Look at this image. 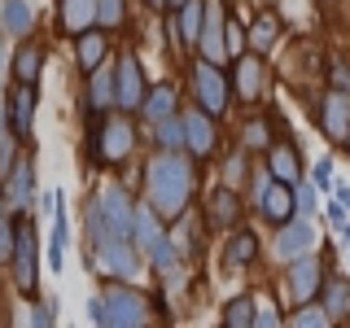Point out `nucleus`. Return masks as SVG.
I'll return each instance as SVG.
<instances>
[{"label":"nucleus","mask_w":350,"mask_h":328,"mask_svg":"<svg viewBox=\"0 0 350 328\" xmlns=\"http://www.w3.org/2000/svg\"><path fill=\"white\" fill-rule=\"evenodd\" d=\"M289 289H293V298H298V302L311 298V293L320 289V262H315V258H298V262H293Z\"/></svg>","instance_id":"5"},{"label":"nucleus","mask_w":350,"mask_h":328,"mask_svg":"<svg viewBox=\"0 0 350 328\" xmlns=\"http://www.w3.org/2000/svg\"><path fill=\"white\" fill-rule=\"evenodd\" d=\"M101 18L105 22H118V0H101Z\"/></svg>","instance_id":"36"},{"label":"nucleus","mask_w":350,"mask_h":328,"mask_svg":"<svg viewBox=\"0 0 350 328\" xmlns=\"http://www.w3.org/2000/svg\"><path fill=\"white\" fill-rule=\"evenodd\" d=\"M162 145H167V149H180L184 145V123H162Z\"/></svg>","instance_id":"28"},{"label":"nucleus","mask_w":350,"mask_h":328,"mask_svg":"<svg viewBox=\"0 0 350 328\" xmlns=\"http://www.w3.org/2000/svg\"><path fill=\"white\" fill-rule=\"evenodd\" d=\"M127 136L131 131L118 123V127H109V158H123V149H127Z\"/></svg>","instance_id":"27"},{"label":"nucleus","mask_w":350,"mask_h":328,"mask_svg":"<svg viewBox=\"0 0 350 328\" xmlns=\"http://www.w3.org/2000/svg\"><path fill=\"white\" fill-rule=\"evenodd\" d=\"M92 96H96V105L114 101V92H109V74H96V79H92Z\"/></svg>","instance_id":"29"},{"label":"nucleus","mask_w":350,"mask_h":328,"mask_svg":"<svg viewBox=\"0 0 350 328\" xmlns=\"http://www.w3.org/2000/svg\"><path fill=\"white\" fill-rule=\"evenodd\" d=\"M0 136H5V114H0Z\"/></svg>","instance_id":"38"},{"label":"nucleus","mask_w":350,"mask_h":328,"mask_svg":"<svg viewBox=\"0 0 350 328\" xmlns=\"http://www.w3.org/2000/svg\"><path fill=\"white\" fill-rule=\"evenodd\" d=\"M18 74H22L27 83L40 74V53H36V49H22V53H18Z\"/></svg>","instance_id":"20"},{"label":"nucleus","mask_w":350,"mask_h":328,"mask_svg":"<svg viewBox=\"0 0 350 328\" xmlns=\"http://www.w3.org/2000/svg\"><path fill=\"white\" fill-rule=\"evenodd\" d=\"M324 320H328L324 311H302V315H298V320H293V324H324Z\"/></svg>","instance_id":"34"},{"label":"nucleus","mask_w":350,"mask_h":328,"mask_svg":"<svg viewBox=\"0 0 350 328\" xmlns=\"http://www.w3.org/2000/svg\"><path fill=\"white\" fill-rule=\"evenodd\" d=\"M241 92L245 96L258 92V62H241Z\"/></svg>","instance_id":"21"},{"label":"nucleus","mask_w":350,"mask_h":328,"mask_svg":"<svg viewBox=\"0 0 350 328\" xmlns=\"http://www.w3.org/2000/svg\"><path fill=\"white\" fill-rule=\"evenodd\" d=\"M184 131H189V149L193 153H206V149H211V123H206L202 114H189V118H184Z\"/></svg>","instance_id":"11"},{"label":"nucleus","mask_w":350,"mask_h":328,"mask_svg":"<svg viewBox=\"0 0 350 328\" xmlns=\"http://www.w3.org/2000/svg\"><path fill=\"white\" fill-rule=\"evenodd\" d=\"M145 114H149V118H167V114H171V87H158V92L149 96Z\"/></svg>","instance_id":"19"},{"label":"nucleus","mask_w":350,"mask_h":328,"mask_svg":"<svg viewBox=\"0 0 350 328\" xmlns=\"http://www.w3.org/2000/svg\"><path fill=\"white\" fill-rule=\"evenodd\" d=\"M92 311H96V320H105V324H140V298H131V293H105V306L101 302H92Z\"/></svg>","instance_id":"2"},{"label":"nucleus","mask_w":350,"mask_h":328,"mask_svg":"<svg viewBox=\"0 0 350 328\" xmlns=\"http://www.w3.org/2000/svg\"><path fill=\"white\" fill-rule=\"evenodd\" d=\"M88 18H92V0H66V22L70 27H88Z\"/></svg>","instance_id":"18"},{"label":"nucleus","mask_w":350,"mask_h":328,"mask_svg":"<svg viewBox=\"0 0 350 328\" xmlns=\"http://www.w3.org/2000/svg\"><path fill=\"white\" fill-rule=\"evenodd\" d=\"M298 210H315V193L311 189H298Z\"/></svg>","instance_id":"35"},{"label":"nucleus","mask_w":350,"mask_h":328,"mask_svg":"<svg viewBox=\"0 0 350 328\" xmlns=\"http://www.w3.org/2000/svg\"><path fill=\"white\" fill-rule=\"evenodd\" d=\"M197 27H202V5H189V9H184V40H197V36H202Z\"/></svg>","instance_id":"25"},{"label":"nucleus","mask_w":350,"mask_h":328,"mask_svg":"<svg viewBox=\"0 0 350 328\" xmlns=\"http://www.w3.org/2000/svg\"><path fill=\"white\" fill-rule=\"evenodd\" d=\"M346 249H350V228H346Z\"/></svg>","instance_id":"39"},{"label":"nucleus","mask_w":350,"mask_h":328,"mask_svg":"<svg viewBox=\"0 0 350 328\" xmlns=\"http://www.w3.org/2000/svg\"><path fill=\"white\" fill-rule=\"evenodd\" d=\"M27 189H31V167L22 162L18 175H14V197H18V202H27Z\"/></svg>","instance_id":"30"},{"label":"nucleus","mask_w":350,"mask_h":328,"mask_svg":"<svg viewBox=\"0 0 350 328\" xmlns=\"http://www.w3.org/2000/svg\"><path fill=\"white\" fill-rule=\"evenodd\" d=\"M136 236H140V245H145L149 254L158 258L162 267H167V262H171V245L162 241V232H158V219H153L149 206H140V210H136Z\"/></svg>","instance_id":"3"},{"label":"nucleus","mask_w":350,"mask_h":328,"mask_svg":"<svg viewBox=\"0 0 350 328\" xmlns=\"http://www.w3.org/2000/svg\"><path fill=\"white\" fill-rule=\"evenodd\" d=\"M5 18H9V31H14V36H22V31L31 27L27 5H22V0H9V5H5Z\"/></svg>","instance_id":"17"},{"label":"nucleus","mask_w":350,"mask_h":328,"mask_svg":"<svg viewBox=\"0 0 350 328\" xmlns=\"http://www.w3.org/2000/svg\"><path fill=\"white\" fill-rule=\"evenodd\" d=\"M202 44H206V57L219 62V53H224V40H219V14H215V9H211V22H206V36H202Z\"/></svg>","instance_id":"14"},{"label":"nucleus","mask_w":350,"mask_h":328,"mask_svg":"<svg viewBox=\"0 0 350 328\" xmlns=\"http://www.w3.org/2000/svg\"><path fill=\"white\" fill-rule=\"evenodd\" d=\"M101 210L109 215V232H114V241H123V236H127V202H123V193L109 189V193L101 197Z\"/></svg>","instance_id":"8"},{"label":"nucleus","mask_w":350,"mask_h":328,"mask_svg":"<svg viewBox=\"0 0 350 328\" xmlns=\"http://www.w3.org/2000/svg\"><path fill=\"white\" fill-rule=\"evenodd\" d=\"M328 180H333V162H320V167H315V184H320V189H328Z\"/></svg>","instance_id":"33"},{"label":"nucleus","mask_w":350,"mask_h":328,"mask_svg":"<svg viewBox=\"0 0 350 328\" xmlns=\"http://www.w3.org/2000/svg\"><path fill=\"white\" fill-rule=\"evenodd\" d=\"M262 215L276 219V223H284V219L293 215V193H289V180L284 184H267L262 189Z\"/></svg>","instance_id":"7"},{"label":"nucleus","mask_w":350,"mask_h":328,"mask_svg":"<svg viewBox=\"0 0 350 328\" xmlns=\"http://www.w3.org/2000/svg\"><path fill=\"white\" fill-rule=\"evenodd\" d=\"M324 123H328V136H337V140L346 136V127H350V96H328Z\"/></svg>","instance_id":"10"},{"label":"nucleus","mask_w":350,"mask_h":328,"mask_svg":"<svg viewBox=\"0 0 350 328\" xmlns=\"http://www.w3.org/2000/svg\"><path fill=\"white\" fill-rule=\"evenodd\" d=\"M197 92H202V105L211 109V114H219L224 101H228V87H224V79H219V70H215L211 62L197 70Z\"/></svg>","instance_id":"4"},{"label":"nucleus","mask_w":350,"mask_h":328,"mask_svg":"<svg viewBox=\"0 0 350 328\" xmlns=\"http://www.w3.org/2000/svg\"><path fill=\"white\" fill-rule=\"evenodd\" d=\"M31 105H36V101H31V92H18L14 96V131H18V136H27V131H31Z\"/></svg>","instance_id":"13"},{"label":"nucleus","mask_w":350,"mask_h":328,"mask_svg":"<svg viewBox=\"0 0 350 328\" xmlns=\"http://www.w3.org/2000/svg\"><path fill=\"white\" fill-rule=\"evenodd\" d=\"M271 171H276V180L293 184V175H298V153H293V149H276V153H271Z\"/></svg>","instance_id":"12"},{"label":"nucleus","mask_w":350,"mask_h":328,"mask_svg":"<svg viewBox=\"0 0 350 328\" xmlns=\"http://www.w3.org/2000/svg\"><path fill=\"white\" fill-rule=\"evenodd\" d=\"M311 245H315V232H311V223H302V219H293V223L280 232V258H302Z\"/></svg>","instance_id":"6"},{"label":"nucleus","mask_w":350,"mask_h":328,"mask_svg":"<svg viewBox=\"0 0 350 328\" xmlns=\"http://www.w3.org/2000/svg\"><path fill=\"white\" fill-rule=\"evenodd\" d=\"M271 40H276V18H258L254 22V44H258V49H267Z\"/></svg>","instance_id":"23"},{"label":"nucleus","mask_w":350,"mask_h":328,"mask_svg":"<svg viewBox=\"0 0 350 328\" xmlns=\"http://www.w3.org/2000/svg\"><path fill=\"white\" fill-rule=\"evenodd\" d=\"M118 105H123V109H140V74H136V62H123V74H118Z\"/></svg>","instance_id":"9"},{"label":"nucleus","mask_w":350,"mask_h":328,"mask_svg":"<svg viewBox=\"0 0 350 328\" xmlns=\"http://www.w3.org/2000/svg\"><path fill=\"white\" fill-rule=\"evenodd\" d=\"M9 254H14V228H9V223H0V262H5Z\"/></svg>","instance_id":"31"},{"label":"nucleus","mask_w":350,"mask_h":328,"mask_svg":"<svg viewBox=\"0 0 350 328\" xmlns=\"http://www.w3.org/2000/svg\"><path fill=\"white\" fill-rule=\"evenodd\" d=\"M232 215H237L232 193H219V197H215V223H232Z\"/></svg>","instance_id":"22"},{"label":"nucleus","mask_w":350,"mask_h":328,"mask_svg":"<svg viewBox=\"0 0 350 328\" xmlns=\"http://www.w3.org/2000/svg\"><path fill=\"white\" fill-rule=\"evenodd\" d=\"M337 197H342V206L350 210V189H346V184H337Z\"/></svg>","instance_id":"37"},{"label":"nucleus","mask_w":350,"mask_h":328,"mask_svg":"<svg viewBox=\"0 0 350 328\" xmlns=\"http://www.w3.org/2000/svg\"><path fill=\"white\" fill-rule=\"evenodd\" d=\"M250 254H254V236L245 232V236H237V241H232V249H228V262H245Z\"/></svg>","instance_id":"24"},{"label":"nucleus","mask_w":350,"mask_h":328,"mask_svg":"<svg viewBox=\"0 0 350 328\" xmlns=\"http://www.w3.org/2000/svg\"><path fill=\"white\" fill-rule=\"evenodd\" d=\"M149 197L162 215H175L189 202V167L180 158H158L149 167Z\"/></svg>","instance_id":"1"},{"label":"nucleus","mask_w":350,"mask_h":328,"mask_svg":"<svg viewBox=\"0 0 350 328\" xmlns=\"http://www.w3.org/2000/svg\"><path fill=\"white\" fill-rule=\"evenodd\" d=\"M18 241H22V245H18V284H22V289H31V236L22 232Z\"/></svg>","instance_id":"16"},{"label":"nucleus","mask_w":350,"mask_h":328,"mask_svg":"<svg viewBox=\"0 0 350 328\" xmlns=\"http://www.w3.org/2000/svg\"><path fill=\"white\" fill-rule=\"evenodd\" d=\"M105 53V40L96 36V31H88V36L79 40V57H83V66H96V57Z\"/></svg>","instance_id":"15"},{"label":"nucleus","mask_w":350,"mask_h":328,"mask_svg":"<svg viewBox=\"0 0 350 328\" xmlns=\"http://www.w3.org/2000/svg\"><path fill=\"white\" fill-rule=\"evenodd\" d=\"M328 311H346V289H342V284L328 289Z\"/></svg>","instance_id":"32"},{"label":"nucleus","mask_w":350,"mask_h":328,"mask_svg":"<svg viewBox=\"0 0 350 328\" xmlns=\"http://www.w3.org/2000/svg\"><path fill=\"white\" fill-rule=\"evenodd\" d=\"M250 320H254V306H250L245 298H241V302H232V306H228V324H250Z\"/></svg>","instance_id":"26"}]
</instances>
